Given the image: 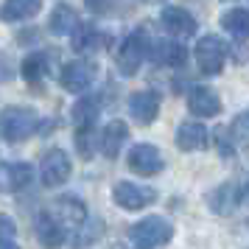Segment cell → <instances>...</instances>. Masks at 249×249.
Here are the masks:
<instances>
[{
  "instance_id": "cell-1",
  "label": "cell",
  "mask_w": 249,
  "mask_h": 249,
  "mask_svg": "<svg viewBox=\"0 0 249 249\" xmlns=\"http://www.w3.org/2000/svg\"><path fill=\"white\" fill-rule=\"evenodd\" d=\"M39 129V115L31 107H6L0 112V135L9 143H23Z\"/></svg>"
},
{
  "instance_id": "cell-2",
  "label": "cell",
  "mask_w": 249,
  "mask_h": 249,
  "mask_svg": "<svg viewBox=\"0 0 249 249\" xmlns=\"http://www.w3.org/2000/svg\"><path fill=\"white\" fill-rule=\"evenodd\" d=\"M129 238L137 249H154V247H165L174 238V224L162 215H148L143 221H137L129 230Z\"/></svg>"
},
{
  "instance_id": "cell-3",
  "label": "cell",
  "mask_w": 249,
  "mask_h": 249,
  "mask_svg": "<svg viewBox=\"0 0 249 249\" xmlns=\"http://www.w3.org/2000/svg\"><path fill=\"white\" fill-rule=\"evenodd\" d=\"M148 51H151V42L146 39V34H143V31H135V34H129L124 39V45L118 48L115 65H118V70H121L124 76H135Z\"/></svg>"
},
{
  "instance_id": "cell-4",
  "label": "cell",
  "mask_w": 249,
  "mask_h": 249,
  "mask_svg": "<svg viewBox=\"0 0 249 249\" xmlns=\"http://www.w3.org/2000/svg\"><path fill=\"white\" fill-rule=\"evenodd\" d=\"M227 62V45L218 39V36L207 34L199 39V45H196V65L202 70L204 76H218L221 68H224Z\"/></svg>"
},
{
  "instance_id": "cell-5",
  "label": "cell",
  "mask_w": 249,
  "mask_h": 249,
  "mask_svg": "<svg viewBox=\"0 0 249 249\" xmlns=\"http://www.w3.org/2000/svg\"><path fill=\"white\" fill-rule=\"evenodd\" d=\"M73 174V162L70 157L62 151V148H51L45 157H42V165H39V177H42V185L45 188H59L65 185Z\"/></svg>"
},
{
  "instance_id": "cell-6",
  "label": "cell",
  "mask_w": 249,
  "mask_h": 249,
  "mask_svg": "<svg viewBox=\"0 0 249 249\" xmlns=\"http://www.w3.org/2000/svg\"><path fill=\"white\" fill-rule=\"evenodd\" d=\"M95 76H98V68L92 62H87V59H73V62H68L62 68V76L59 79H62V87L68 92H84L95 81Z\"/></svg>"
},
{
  "instance_id": "cell-7",
  "label": "cell",
  "mask_w": 249,
  "mask_h": 249,
  "mask_svg": "<svg viewBox=\"0 0 249 249\" xmlns=\"http://www.w3.org/2000/svg\"><path fill=\"white\" fill-rule=\"evenodd\" d=\"M129 168L135 171V174H140V177H154V174H160V171L165 168V160H162L157 146L137 143L129 151Z\"/></svg>"
},
{
  "instance_id": "cell-8",
  "label": "cell",
  "mask_w": 249,
  "mask_h": 249,
  "mask_svg": "<svg viewBox=\"0 0 249 249\" xmlns=\"http://www.w3.org/2000/svg\"><path fill=\"white\" fill-rule=\"evenodd\" d=\"M112 196H115V204L124 207V210H143L146 204L154 202L157 193L151 191V188H140L135 182H118Z\"/></svg>"
},
{
  "instance_id": "cell-9",
  "label": "cell",
  "mask_w": 249,
  "mask_h": 249,
  "mask_svg": "<svg viewBox=\"0 0 249 249\" xmlns=\"http://www.w3.org/2000/svg\"><path fill=\"white\" fill-rule=\"evenodd\" d=\"M188 109L193 115H199V118H215L221 112V98H218V92L213 87L196 84V87L188 90Z\"/></svg>"
},
{
  "instance_id": "cell-10",
  "label": "cell",
  "mask_w": 249,
  "mask_h": 249,
  "mask_svg": "<svg viewBox=\"0 0 249 249\" xmlns=\"http://www.w3.org/2000/svg\"><path fill=\"white\" fill-rule=\"evenodd\" d=\"M148 56L160 68H182L188 62V51L185 45H179V39H154Z\"/></svg>"
},
{
  "instance_id": "cell-11",
  "label": "cell",
  "mask_w": 249,
  "mask_h": 249,
  "mask_svg": "<svg viewBox=\"0 0 249 249\" xmlns=\"http://www.w3.org/2000/svg\"><path fill=\"white\" fill-rule=\"evenodd\" d=\"M129 112L140 126H148L160 115V95L154 90H137L129 95Z\"/></svg>"
},
{
  "instance_id": "cell-12",
  "label": "cell",
  "mask_w": 249,
  "mask_h": 249,
  "mask_svg": "<svg viewBox=\"0 0 249 249\" xmlns=\"http://www.w3.org/2000/svg\"><path fill=\"white\" fill-rule=\"evenodd\" d=\"M241 185L235 182H224V185H218L213 191L207 193V204H210V210L215 215H230L238 210V204H241Z\"/></svg>"
},
{
  "instance_id": "cell-13",
  "label": "cell",
  "mask_w": 249,
  "mask_h": 249,
  "mask_svg": "<svg viewBox=\"0 0 249 249\" xmlns=\"http://www.w3.org/2000/svg\"><path fill=\"white\" fill-rule=\"evenodd\" d=\"M162 25H165V31H168L174 39H188V36L196 34V20H193L191 12H185L182 6H168V9H162Z\"/></svg>"
},
{
  "instance_id": "cell-14",
  "label": "cell",
  "mask_w": 249,
  "mask_h": 249,
  "mask_svg": "<svg viewBox=\"0 0 249 249\" xmlns=\"http://www.w3.org/2000/svg\"><path fill=\"white\" fill-rule=\"evenodd\" d=\"M34 182V168L28 162H3L0 165V191L17 193Z\"/></svg>"
},
{
  "instance_id": "cell-15",
  "label": "cell",
  "mask_w": 249,
  "mask_h": 249,
  "mask_svg": "<svg viewBox=\"0 0 249 249\" xmlns=\"http://www.w3.org/2000/svg\"><path fill=\"white\" fill-rule=\"evenodd\" d=\"M36 238L45 249H59L65 244V224L51 210H45L36 215Z\"/></svg>"
},
{
  "instance_id": "cell-16",
  "label": "cell",
  "mask_w": 249,
  "mask_h": 249,
  "mask_svg": "<svg viewBox=\"0 0 249 249\" xmlns=\"http://www.w3.org/2000/svg\"><path fill=\"white\" fill-rule=\"evenodd\" d=\"M51 213L56 215L65 227H76V224L87 221V207H84V202L79 196H62V199H56Z\"/></svg>"
},
{
  "instance_id": "cell-17",
  "label": "cell",
  "mask_w": 249,
  "mask_h": 249,
  "mask_svg": "<svg viewBox=\"0 0 249 249\" xmlns=\"http://www.w3.org/2000/svg\"><path fill=\"white\" fill-rule=\"evenodd\" d=\"M126 135H129V129H126L124 121H109V124L104 126V132L98 135V146H101L104 157H109V160L118 157L121 146L126 143Z\"/></svg>"
},
{
  "instance_id": "cell-18",
  "label": "cell",
  "mask_w": 249,
  "mask_h": 249,
  "mask_svg": "<svg viewBox=\"0 0 249 249\" xmlns=\"http://www.w3.org/2000/svg\"><path fill=\"white\" fill-rule=\"evenodd\" d=\"M42 9V0H3L0 6V20L3 23H23L36 17Z\"/></svg>"
},
{
  "instance_id": "cell-19",
  "label": "cell",
  "mask_w": 249,
  "mask_h": 249,
  "mask_svg": "<svg viewBox=\"0 0 249 249\" xmlns=\"http://www.w3.org/2000/svg\"><path fill=\"white\" fill-rule=\"evenodd\" d=\"M177 146L182 151H202L207 148V129L199 121H185L177 129Z\"/></svg>"
},
{
  "instance_id": "cell-20",
  "label": "cell",
  "mask_w": 249,
  "mask_h": 249,
  "mask_svg": "<svg viewBox=\"0 0 249 249\" xmlns=\"http://www.w3.org/2000/svg\"><path fill=\"white\" fill-rule=\"evenodd\" d=\"M48 28H51V34H56V36L76 34L79 31V14H76V9L68 6V3H59L53 9V14H51V25Z\"/></svg>"
},
{
  "instance_id": "cell-21",
  "label": "cell",
  "mask_w": 249,
  "mask_h": 249,
  "mask_svg": "<svg viewBox=\"0 0 249 249\" xmlns=\"http://www.w3.org/2000/svg\"><path fill=\"white\" fill-rule=\"evenodd\" d=\"M221 25H224L227 31L235 36L238 42L249 39V9H244V6H235V9L224 12V14H221Z\"/></svg>"
},
{
  "instance_id": "cell-22",
  "label": "cell",
  "mask_w": 249,
  "mask_h": 249,
  "mask_svg": "<svg viewBox=\"0 0 249 249\" xmlns=\"http://www.w3.org/2000/svg\"><path fill=\"white\" fill-rule=\"evenodd\" d=\"M48 76V56L45 53H31L23 59V79L28 84H42Z\"/></svg>"
},
{
  "instance_id": "cell-23",
  "label": "cell",
  "mask_w": 249,
  "mask_h": 249,
  "mask_svg": "<svg viewBox=\"0 0 249 249\" xmlns=\"http://www.w3.org/2000/svg\"><path fill=\"white\" fill-rule=\"evenodd\" d=\"M95 121H98V104L92 98L76 101V107H73V124H76V129H92Z\"/></svg>"
},
{
  "instance_id": "cell-24",
  "label": "cell",
  "mask_w": 249,
  "mask_h": 249,
  "mask_svg": "<svg viewBox=\"0 0 249 249\" xmlns=\"http://www.w3.org/2000/svg\"><path fill=\"white\" fill-rule=\"evenodd\" d=\"M98 42H101V36H98V31H95L92 25H87V28H79V34L73 36V48H76L79 53L90 51V48H95Z\"/></svg>"
},
{
  "instance_id": "cell-25",
  "label": "cell",
  "mask_w": 249,
  "mask_h": 249,
  "mask_svg": "<svg viewBox=\"0 0 249 249\" xmlns=\"http://www.w3.org/2000/svg\"><path fill=\"white\" fill-rule=\"evenodd\" d=\"M215 146H218V154H221V157H232V154H235V146H232V132L218 129V132H215Z\"/></svg>"
},
{
  "instance_id": "cell-26",
  "label": "cell",
  "mask_w": 249,
  "mask_h": 249,
  "mask_svg": "<svg viewBox=\"0 0 249 249\" xmlns=\"http://www.w3.org/2000/svg\"><path fill=\"white\" fill-rule=\"evenodd\" d=\"M230 132H232L235 140H249V109H247V112H241L235 121H232Z\"/></svg>"
},
{
  "instance_id": "cell-27",
  "label": "cell",
  "mask_w": 249,
  "mask_h": 249,
  "mask_svg": "<svg viewBox=\"0 0 249 249\" xmlns=\"http://www.w3.org/2000/svg\"><path fill=\"white\" fill-rule=\"evenodd\" d=\"M104 232V224L101 221H95V227H92L90 232H87V227H84V230H81L79 235H76V247H84V244H92V241H95V238L101 235Z\"/></svg>"
},
{
  "instance_id": "cell-28",
  "label": "cell",
  "mask_w": 249,
  "mask_h": 249,
  "mask_svg": "<svg viewBox=\"0 0 249 249\" xmlns=\"http://www.w3.org/2000/svg\"><path fill=\"white\" fill-rule=\"evenodd\" d=\"M76 146L79 151L84 154V160L92 154V146H90V129H79V135H76Z\"/></svg>"
},
{
  "instance_id": "cell-29",
  "label": "cell",
  "mask_w": 249,
  "mask_h": 249,
  "mask_svg": "<svg viewBox=\"0 0 249 249\" xmlns=\"http://www.w3.org/2000/svg\"><path fill=\"white\" fill-rule=\"evenodd\" d=\"M14 232H17V227L12 224V218H9V215H0V241L14 238Z\"/></svg>"
},
{
  "instance_id": "cell-30",
  "label": "cell",
  "mask_w": 249,
  "mask_h": 249,
  "mask_svg": "<svg viewBox=\"0 0 249 249\" xmlns=\"http://www.w3.org/2000/svg\"><path fill=\"white\" fill-rule=\"evenodd\" d=\"M0 249H20V247L14 244L12 238H6V241H0Z\"/></svg>"
},
{
  "instance_id": "cell-31",
  "label": "cell",
  "mask_w": 249,
  "mask_h": 249,
  "mask_svg": "<svg viewBox=\"0 0 249 249\" xmlns=\"http://www.w3.org/2000/svg\"><path fill=\"white\" fill-rule=\"evenodd\" d=\"M244 193H247V199H249V182H247V191H244Z\"/></svg>"
},
{
  "instance_id": "cell-32",
  "label": "cell",
  "mask_w": 249,
  "mask_h": 249,
  "mask_svg": "<svg viewBox=\"0 0 249 249\" xmlns=\"http://www.w3.org/2000/svg\"><path fill=\"white\" fill-rule=\"evenodd\" d=\"M148 3H160V0H148Z\"/></svg>"
}]
</instances>
